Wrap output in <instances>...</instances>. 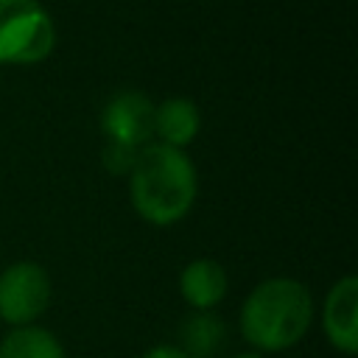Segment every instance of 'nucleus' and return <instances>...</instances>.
I'll list each match as a JSON object with an SVG mask.
<instances>
[{
  "label": "nucleus",
  "instance_id": "obj_10",
  "mask_svg": "<svg viewBox=\"0 0 358 358\" xmlns=\"http://www.w3.org/2000/svg\"><path fill=\"white\" fill-rule=\"evenodd\" d=\"M0 358H64V350L48 330L22 324L0 341Z\"/></svg>",
  "mask_w": 358,
  "mask_h": 358
},
{
  "label": "nucleus",
  "instance_id": "obj_11",
  "mask_svg": "<svg viewBox=\"0 0 358 358\" xmlns=\"http://www.w3.org/2000/svg\"><path fill=\"white\" fill-rule=\"evenodd\" d=\"M137 151L140 148H131V145H123V143H109L103 145V165L109 173H129L134 159H137Z\"/></svg>",
  "mask_w": 358,
  "mask_h": 358
},
{
  "label": "nucleus",
  "instance_id": "obj_12",
  "mask_svg": "<svg viewBox=\"0 0 358 358\" xmlns=\"http://www.w3.org/2000/svg\"><path fill=\"white\" fill-rule=\"evenodd\" d=\"M143 358H187L179 347H171V344H162V347H151Z\"/></svg>",
  "mask_w": 358,
  "mask_h": 358
},
{
  "label": "nucleus",
  "instance_id": "obj_6",
  "mask_svg": "<svg viewBox=\"0 0 358 358\" xmlns=\"http://www.w3.org/2000/svg\"><path fill=\"white\" fill-rule=\"evenodd\" d=\"M358 280L352 274H347L344 280H338L324 302V333L330 338V344L347 355H352L358 350Z\"/></svg>",
  "mask_w": 358,
  "mask_h": 358
},
{
  "label": "nucleus",
  "instance_id": "obj_7",
  "mask_svg": "<svg viewBox=\"0 0 358 358\" xmlns=\"http://www.w3.org/2000/svg\"><path fill=\"white\" fill-rule=\"evenodd\" d=\"M179 288H182V296L193 308L207 310V308L218 305L221 296L227 294V271L215 260L199 257V260H193V263L185 266L182 280H179Z\"/></svg>",
  "mask_w": 358,
  "mask_h": 358
},
{
  "label": "nucleus",
  "instance_id": "obj_4",
  "mask_svg": "<svg viewBox=\"0 0 358 358\" xmlns=\"http://www.w3.org/2000/svg\"><path fill=\"white\" fill-rule=\"evenodd\" d=\"M50 302V280L36 263H14L0 274V319L31 324Z\"/></svg>",
  "mask_w": 358,
  "mask_h": 358
},
{
  "label": "nucleus",
  "instance_id": "obj_1",
  "mask_svg": "<svg viewBox=\"0 0 358 358\" xmlns=\"http://www.w3.org/2000/svg\"><path fill=\"white\" fill-rule=\"evenodd\" d=\"M131 204L134 210L157 224L168 227L187 215L196 199V171L182 148L145 145L137 151L131 165Z\"/></svg>",
  "mask_w": 358,
  "mask_h": 358
},
{
  "label": "nucleus",
  "instance_id": "obj_8",
  "mask_svg": "<svg viewBox=\"0 0 358 358\" xmlns=\"http://www.w3.org/2000/svg\"><path fill=\"white\" fill-rule=\"evenodd\" d=\"M201 117L190 98H168L154 106V131L162 137L165 145L182 148L199 134Z\"/></svg>",
  "mask_w": 358,
  "mask_h": 358
},
{
  "label": "nucleus",
  "instance_id": "obj_13",
  "mask_svg": "<svg viewBox=\"0 0 358 358\" xmlns=\"http://www.w3.org/2000/svg\"><path fill=\"white\" fill-rule=\"evenodd\" d=\"M235 358H260V355H255V352H243V355H235Z\"/></svg>",
  "mask_w": 358,
  "mask_h": 358
},
{
  "label": "nucleus",
  "instance_id": "obj_9",
  "mask_svg": "<svg viewBox=\"0 0 358 358\" xmlns=\"http://www.w3.org/2000/svg\"><path fill=\"white\" fill-rule=\"evenodd\" d=\"M224 338H227L224 322L207 310L193 313L182 324V344H185L182 352L187 358H213L218 347L224 344Z\"/></svg>",
  "mask_w": 358,
  "mask_h": 358
},
{
  "label": "nucleus",
  "instance_id": "obj_3",
  "mask_svg": "<svg viewBox=\"0 0 358 358\" xmlns=\"http://www.w3.org/2000/svg\"><path fill=\"white\" fill-rule=\"evenodd\" d=\"M53 39V22L36 0H0V64L42 62Z\"/></svg>",
  "mask_w": 358,
  "mask_h": 358
},
{
  "label": "nucleus",
  "instance_id": "obj_5",
  "mask_svg": "<svg viewBox=\"0 0 358 358\" xmlns=\"http://www.w3.org/2000/svg\"><path fill=\"white\" fill-rule=\"evenodd\" d=\"M101 129L109 143L140 148L154 134V103L148 101V95L134 92V90L117 92L103 106Z\"/></svg>",
  "mask_w": 358,
  "mask_h": 358
},
{
  "label": "nucleus",
  "instance_id": "obj_2",
  "mask_svg": "<svg viewBox=\"0 0 358 358\" xmlns=\"http://www.w3.org/2000/svg\"><path fill=\"white\" fill-rule=\"evenodd\" d=\"M313 302L299 280L274 277L260 282L241 308V333L263 352L294 347L310 324Z\"/></svg>",
  "mask_w": 358,
  "mask_h": 358
}]
</instances>
